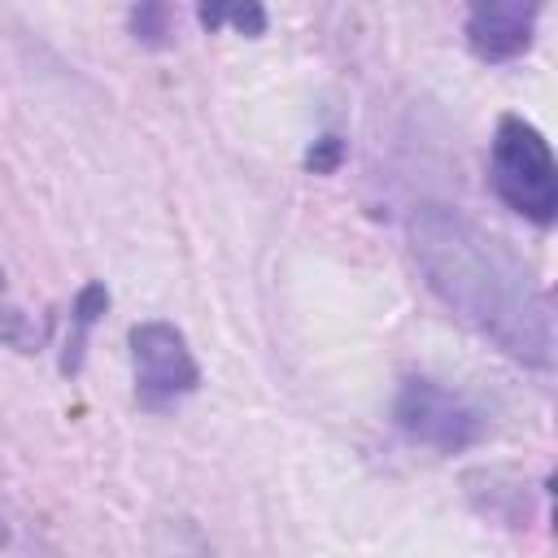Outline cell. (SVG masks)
<instances>
[{
	"instance_id": "cell-1",
	"label": "cell",
	"mask_w": 558,
	"mask_h": 558,
	"mask_svg": "<svg viewBox=\"0 0 558 558\" xmlns=\"http://www.w3.org/2000/svg\"><path fill=\"white\" fill-rule=\"evenodd\" d=\"M405 240L427 292L462 327L519 366H554V305L523 253L440 201L410 209Z\"/></svg>"
},
{
	"instance_id": "cell-2",
	"label": "cell",
	"mask_w": 558,
	"mask_h": 558,
	"mask_svg": "<svg viewBox=\"0 0 558 558\" xmlns=\"http://www.w3.org/2000/svg\"><path fill=\"white\" fill-rule=\"evenodd\" d=\"M488 187L493 196L532 227H554L558 218V166L545 131L523 113H501L488 144Z\"/></svg>"
},
{
	"instance_id": "cell-3",
	"label": "cell",
	"mask_w": 558,
	"mask_h": 558,
	"mask_svg": "<svg viewBox=\"0 0 558 558\" xmlns=\"http://www.w3.org/2000/svg\"><path fill=\"white\" fill-rule=\"evenodd\" d=\"M392 423L405 440L432 453H466L488 436L484 410L432 375H405L392 397Z\"/></svg>"
},
{
	"instance_id": "cell-4",
	"label": "cell",
	"mask_w": 558,
	"mask_h": 558,
	"mask_svg": "<svg viewBox=\"0 0 558 558\" xmlns=\"http://www.w3.org/2000/svg\"><path fill=\"white\" fill-rule=\"evenodd\" d=\"M131 349V384L135 405L148 414H166L201 388V362L187 336L166 318H144L126 331Z\"/></svg>"
},
{
	"instance_id": "cell-5",
	"label": "cell",
	"mask_w": 558,
	"mask_h": 558,
	"mask_svg": "<svg viewBox=\"0 0 558 558\" xmlns=\"http://www.w3.org/2000/svg\"><path fill=\"white\" fill-rule=\"evenodd\" d=\"M536 22H541V4H519V0H480L466 9L462 35L475 61L484 65H506L519 61L532 39H536Z\"/></svg>"
},
{
	"instance_id": "cell-6",
	"label": "cell",
	"mask_w": 558,
	"mask_h": 558,
	"mask_svg": "<svg viewBox=\"0 0 558 558\" xmlns=\"http://www.w3.org/2000/svg\"><path fill=\"white\" fill-rule=\"evenodd\" d=\"M109 310V292L105 283H83L78 296L70 301V336H65V353H61V371L74 375L83 366V349H87V331L100 323V314Z\"/></svg>"
},
{
	"instance_id": "cell-7",
	"label": "cell",
	"mask_w": 558,
	"mask_h": 558,
	"mask_svg": "<svg viewBox=\"0 0 558 558\" xmlns=\"http://www.w3.org/2000/svg\"><path fill=\"white\" fill-rule=\"evenodd\" d=\"M153 558H218V549L205 541V532L174 514V519H161L157 532H153Z\"/></svg>"
},
{
	"instance_id": "cell-8",
	"label": "cell",
	"mask_w": 558,
	"mask_h": 558,
	"mask_svg": "<svg viewBox=\"0 0 558 558\" xmlns=\"http://www.w3.org/2000/svg\"><path fill=\"white\" fill-rule=\"evenodd\" d=\"M196 17L205 31H218L222 22H231L244 35H266V9L262 4H214V9H201Z\"/></svg>"
},
{
	"instance_id": "cell-9",
	"label": "cell",
	"mask_w": 558,
	"mask_h": 558,
	"mask_svg": "<svg viewBox=\"0 0 558 558\" xmlns=\"http://www.w3.org/2000/svg\"><path fill=\"white\" fill-rule=\"evenodd\" d=\"M126 31L144 48H166L170 44V9L166 4H140L126 13Z\"/></svg>"
},
{
	"instance_id": "cell-10",
	"label": "cell",
	"mask_w": 558,
	"mask_h": 558,
	"mask_svg": "<svg viewBox=\"0 0 558 558\" xmlns=\"http://www.w3.org/2000/svg\"><path fill=\"white\" fill-rule=\"evenodd\" d=\"M0 340H4L9 349H17V353H39V344H44V327H35L22 310L4 305V310H0Z\"/></svg>"
},
{
	"instance_id": "cell-11",
	"label": "cell",
	"mask_w": 558,
	"mask_h": 558,
	"mask_svg": "<svg viewBox=\"0 0 558 558\" xmlns=\"http://www.w3.org/2000/svg\"><path fill=\"white\" fill-rule=\"evenodd\" d=\"M340 161H344V140L331 135V131L318 135V140L310 144V153H305V170H314V174H336Z\"/></svg>"
},
{
	"instance_id": "cell-12",
	"label": "cell",
	"mask_w": 558,
	"mask_h": 558,
	"mask_svg": "<svg viewBox=\"0 0 558 558\" xmlns=\"http://www.w3.org/2000/svg\"><path fill=\"white\" fill-rule=\"evenodd\" d=\"M4 541H9V527H4V519H0V545H4Z\"/></svg>"
},
{
	"instance_id": "cell-13",
	"label": "cell",
	"mask_w": 558,
	"mask_h": 558,
	"mask_svg": "<svg viewBox=\"0 0 558 558\" xmlns=\"http://www.w3.org/2000/svg\"><path fill=\"white\" fill-rule=\"evenodd\" d=\"M0 292H4V270H0Z\"/></svg>"
}]
</instances>
